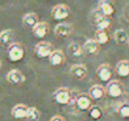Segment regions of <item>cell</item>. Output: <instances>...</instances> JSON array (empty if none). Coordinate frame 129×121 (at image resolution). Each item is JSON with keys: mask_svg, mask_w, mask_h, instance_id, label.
<instances>
[{"mask_svg": "<svg viewBox=\"0 0 129 121\" xmlns=\"http://www.w3.org/2000/svg\"><path fill=\"white\" fill-rule=\"evenodd\" d=\"M53 101L61 105H74L75 99L73 97V93L66 87L58 88L53 93Z\"/></svg>", "mask_w": 129, "mask_h": 121, "instance_id": "1", "label": "cell"}, {"mask_svg": "<svg viewBox=\"0 0 129 121\" xmlns=\"http://www.w3.org/2000/svg\"><path fill=\"white\" fill-rule=\"evenodd\" d=\"M25 56V48L20 43L14 42L7 49V57L11 62H19Z\"/></svg>", "mask_w": 129, "mask_h": 121, "instance_id": "2", "label": "cell"}, {"mask_svg": "<svg viewBox=\"0 0 129 121\" xmlns=\"http://www.w3.org/2000/svg\"><path fill=\"white\" fill-rule=\"evenodd\" d=\"M92 19H93L98 31H107V29L111 26V20H110V18L102 15V13H101L99 9L93 11V14H92Z\"/></svg>", "mask_w": 129, "mask_h": 121, "instance_id": "3", "label": "cell"}, {"mask_svg": "<svg viewBox=\"0 0 129 121\" xmlns=\"http://www.w3.org/2000/svg\"><path fill=\"white\" fill-rule=\"evenodd\" d=\"M35 54L38 58H49L50 56L52 54V52L54 51L53 47H52L51 43L45 42V41H42V42H39L38 44L35 45Z\"/></svg>", "mask_w": 129, "mask_h": 121, "instance_id": "4", "label": "cell"}, {"mask_svg": "<svg viewBox=\"0 0 129 121\" xmlns=\"http://www.w3.org/2000/svg\"><path fill=\"white\" fill-rule=\"evenodd\" d=\"M74 105L76 106L78 111H83V112L89 111V109L93 106L92 105V99L89 97L88 94H85V93L77 95L75 97V104Z\"/></svg>", "mask_w": 129, "mask_h": 121, "instance_id": "5", "label": "cell"}, {"mask_svg": "<svg viewBox=\"0 0 129 121\" xmlns=\"http://www.w3.org/2000/svg\"><path fill=\"white\" fill-rule=\"evenodd\" d=\"M70 16V8L67 5H57L51 10V17L54 20H63Z\"/></svg>", "mask_w": 129, "mask_h": 121, "instance_id": "6", "label": "cell"}, {"mask_svg": "<svg viewBox=\"0 0 129 121\" xmlns=\"http://www.w3.org/2000/svg\"><path fill=\"white\" fill-rule=\"evenodd\" d=\"M107 94L109 95L112 99H118L125 92V88L123 85L120 83L119 80H111L109 84L107 85Z\"/></svg>", "mask_w": 129, "mask_h": 121, "instance_id": "7", "label": "cell"}, {"mask_svg": "<svg viewBox=\"0 0 129 121\" xmlns=\"http://www.w3.org/2000/svg\"><path fill=\"white\" fill-rule=\"evenodd\" d=\"M112 75H113V71L109 63H103L96 70V76L102 83H110Z\"/></svg>", "mask_w": 129, "mask_h": 121, "instance_id": "8", "label": "cell"}, {"mask_svg": "<svg viewBox=\"0 0 129 121\" xmlns=\"http://www.w3.org/2000/svg\"><path fill=\"white\" fill-rule=\"evenodd\" d=\"M74 31V27L70 23H59L54 27V34L58 37H68Z\"/></svg>", "mask_w": 129, "mask_h": 121, "instance_id": "9", "label": "cell"}, {"mask_svg": "<svg viewBox=\"0 0 129 121\" xmlns=\"http://www.w3.org/2000/svg\"><path fill=\"white\" fill-rule=\"evenodd\" d=\"M7 82L13 85H20L25 82V76L17 69H13L7 74Z\"/></svg>", "mask_w": 129, "mask_h": 121, "instance_id": "10", "label": "cell"}, {"mask_svg": "<svg viewBox=\"0 0 129 121\" xmlns=\"http://www.w3.org/2000/svg\"><path fill=\"white\" fill-rule=\"evenodd\" d=\"M83 50L86 54L88 56H95L99 53V50H100V44L96 42L94 38H88L86 40V42L83 45Z\"/></svg>", "mask_w": 129, "mask_h": 121, "instance_id": "11", "label": "cell"}, {"mask_svg": "<svg viewBox=\"0 0 129 121\" xmlns=\"http://www.w3.org/2000/svg\"><path fill=\"white\" fill-rule=\"evenodd\" d=\"M27 112H28V106H26L23 103H19V104H16L13 108V110H11V115H13L14 119L20 120V119L27 118Z\"/></svg>", "mask_w": 129, "mask_h": 121, "instance_id": "12", "label": "cell"}, {"mask_svg": "<svg viewBox=\"0 0 129 121\" xmlns=\"http://www.w3.org/2000/svg\"><path fill=\"white\" fill-rule=\"evenodd\" d=\"M49 32V25L45 22H39L35 27L32 28V33L36 38H43Z\"/></svg>", "mask_w": 129, "mask_h": 121, "instance_id": "13", "label": "cell"}, {"mask_svg": "<svg viewBox=\"0 0 129 121\" xmlns=\"http://www.w3.org/2000/svg\"><path fill=\"white\" fill-rule=\"evenodd\" d=\"M105 93H107V90H105L102 85H99V84L93 85L88 91L89 97H91L92 100H94V101H99V100L103 99Z\"/></svg>", "mask_w": 129, "mask_h": 121, "instance_id": "14", "label": "cell"}, {"mask_svg": "<svg viewBox=\"0 0 129 121\" xmlns=\"http://www.w3.org/2000/svg\"><path fill=\"white\" fill-rule=\"evenodd\" d=\"M69 72H70V75L74 77V78L84 79L87 75V68H86V66L78 63V65H74L73 67L70 68Z\"/></svg>", "mask_w": 129, "mask_h": 121, "instance_id": "15", "label": "cell"}, {"mask_svg": "<svg viewBox=\"0 0 129 121\" xmlns=\"http://www.w3.org/2000/svg\"><path fill=\"white\" fill-rule=\"evenodd\" d=\"M99 10L104 15L105 17H109L114 13V6L111 1H107V0H102L99 2Z\"/></svg>", "mask_w": 129, "mask_h": 121, "instance_id": "16", "label": "cell"}, {"mask_svg": "<svg viewBox=\"0 0 129 121\" xmlns=\"http://www.w3.org/2000/svg\"><path fill=\"white\" fill-rule=\"evenodd\" d=\"M49 62L51 66H60L64 62V54L61 50H54L52 54L49 57Z\"/></svg>", "mask_w": 129, "mask_h": 121, "instance_id": "17", "label": "cell"}, {"mask_svg": "<svg viewBox=\"0 0 129 121\" xmlns=\"http://www.w3.org/2000/svg\"><path fill=\"white\" fill-rule=\"evenodd\" d=\"M22 22L24 24V26L26 27H35L36 24L39 23V18H38V15L35 13H27L23 16L22 18Z\"/></svg>", "mask_w": 129, "mask_h": 121, "instance_id": "18", "label": "cell"}, {"mask_svg": "<svg viewBox=\"0 0 129 121\" xmlns=\"http://www.w3.org/2000/svg\"><path fill=\"white\" fill-rule=\"evenodd\" d=\"M116 72L120 77H128L129 76V60H121L117 63Z\"/></svg>", "mask_w": 129, "mask_h": 121, "instance_id": "19", "label": "cell"}, {"mask_svg": "<svg viewBox=\"0 0 129 121\" xmlns=\"http://www.w3.org/2000/svg\"><path fill=\"white\" fill-rule=\"evenodd\" d=\"M13 31L11 29H4L0 32V44L4 47H9L13 44Z\"/></svg>", "mask_w": 129, "mask_h": 121, "instance_id": "20", "label": "cell"}, {"mask_svg": "<svg viewBox=\"0 0 129 121\" xmlns=\"http://www.w3.org/2000/svg\"><path fill=\"white\" fill-rule=\"evenodd\" d=\"M113 37L114 41H116L118 44H126V43L129 42V37H128V34L125 29H117L113 34Z\"/></svg>", "mask_w": 129, "mask_h": 121, "instance_id": "21", "label": "cell"}, {"mask_svg": "<svg viewBox=\"0 0 129 121\" xmlns=\"http://www.w3.org/2000/svg\"><path fill=\"white\" fill-rule=\"evenodd\" d=\"M68 52L74 58H79V57L83 56L84 50H83V48L80 47L78 43H70V44L68 45Z\"/></svg>", "mask_w": 129, "mask_h": 121, "instance_id": "22", "label": "cell"}, {"mask_svg": "<svg viewBox=\"0 0 129 121\" xmlns=\"http://www.w3.org/2000/svg\"><path fill=\"white\" fill-rule=\"evenodd\" d=\"M94 40L100 45L107 44L109 42V35H108V33L105 31H96L95 35H94Z\"/></svg>", "mask_w": 129, "mask_h": 121, "instance_id": "23", "label": "cell"}, {"mask_svg": "<svg viewBox=\"0 0 129 121\" xmlns=\"http://www.w3.org/2000/svg\"><path fill=\"white\" fill-rule=\"evenodd\" d=\"M88 114H89V117H91L93 120H99V119H101V118H102L103 111H102V109H101L99 105H93L91 109H89Z\"/></svg>", "mask_w": 129, "mask_h": 121, "instance_id": "24", "label": "cell"}, {"mask_svg": "<svg viewBox=\"0 0 129 121\" xmlns=\"http://www.w3.org/2000/svg\"><path fill=\"white\" fill-rule=\"evenodd\" d=\"M40 117H41V114L38 109L34 108V106L28 108V112H27V118H26L27 120L28 121H39Z\"/></svg>", "mask_w": 129, "mask_h": 121, "instance_id": "25", "label": "cell"}, {"mask_svg": "<svg viewBox=\"0 0 129 121\" xmlns=\"http://www.w3.org/2000/svg\"><path fill=\"white\" fill-rule=\"evenodd\" d=\"M118 112L120 117L122 118H129V103H122L120 104L118 109Z\"/></svg>", "mask_w": 129, "mask_h": 121, "instance_id": "26", "label": "cell"}, {"mask_svg": "<svg viewBox=\"0 0 129 121\" xmlns=\"http://www.w3.org/2000/svg\"><path fill=\"white\" fill-rule=\"evenodd\" d=\"M50 121H64V119L62 117H60V115H54V117L51 118Z\"/></svg>", "mask_w": 129, "mask_h": 121, "instance_id": "27", "label": "cell"}, {"mask_svg": "<svg viewBox=\"0 0 129 121\" xmlns=\"http://www.w3.org/2000/svg\"><path fill=\"white\" fill-rule=\"evenodd\" d=\"M1 66H2V62H1V61H0V69H1Z\"/></svg>", "mask_w": 129, "mask_h": 121, "instance_id": "28", "label": "cell"}, {"mask_svg": "<svg viewBox=\"0 0 129 121\" xmlns=\"http://www.w3.org/2000/svg\"><path fill=\"white\" fill-rule=\"evenodd\" d=\"M128 45H129V42H128Z\"/></svg>", "mask_w": 129, "mask_h": 121, "instance_id": "29", "label": "cell"}]
</instances>
